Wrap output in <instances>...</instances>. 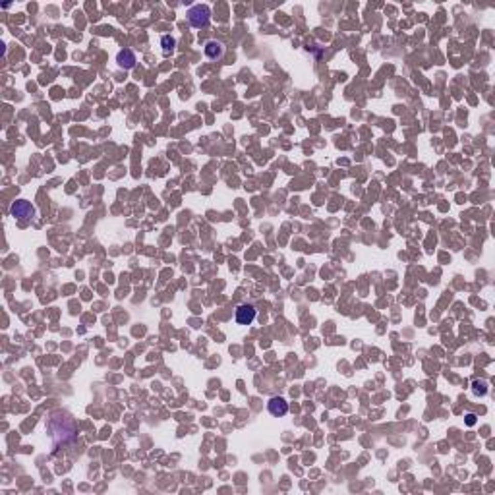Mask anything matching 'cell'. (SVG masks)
Returning a JSON list of instances; mask_svg holds the SVG:
<instances>
[{"label": "cell", "instance_id": "3", "mask_svg": "<svg viewBox=\"0 0 495 495\" xmlns=\"http://www.w3.org/2000/svg\"><path fill=\"white\" fill-rule=\"evenodd\" d=\"M255 319V308L250 304H244L236 310V323L240 325H250Z\"/></svg>", "mask_w": 495, "mask_h": 495}, {"label": "cell", "instance_id": "4", "mask_svg": "<svg viewBox=\"0 0 495 495\" xmlns=\"http://www.w3.org/2000/svg\"><path fill=\"white\" fill-rule=\"evenodd\" d=\"M267 408L273 416H285L288 412V402L283 397H273V399L267 402Z\"/></svg>", "mask_w": 495, "mask_h": 495}, {"label": "cell", "instance_id": "6", "mask_svg": "<svg viewBox=\"0 0 495 495\" xmlns=\"http://www.w3.org/2000/svg\"><path fill=\"white\" fill-rule=\"evenodd\" d=\"M223 51H225V47H223L221 43H217V41H209V43L205 45V54H207V58H211V60L221 58V56H223Z\"/></svg>", "mask_w": 495, "mask_h": 495}, {"label": "cell", "instance_id": "1", "mask_svg": "<svg viewBox=\"0 0 495 495\" xmlns=\"http://www.w3.org/2000/svg\"><path fill=\"white\" fill-rule=\"evenodd\" d=\"M209 17H211V10L203 4H198L188 10V19L193 27H205L209 24Z\"/></svg>", "mask_w": 495, "mask_h": 495}, {"label": "cell", "instance_id": "5", "mask_svg": "<svg viewBox=\"0 0 495 495\" xmlns=\"http://www.w3.org/2000/svg\"><path fill=\"white\" fill-rule=\"evenodd\" d=\"M116 62H118V66H120V68L132 70L134 66H136V62H138V60H136V54L126 49V51H120V52H118V56H116Z\"/></svg>", "mask_w": 495, "mask_h": 495}, {"label": "cell", "instance_id": "2", "mask_svg": "<svg viewBox=\"0 0 495 495\" xmlns=\"http://www.w3.org/2000/svg\"><path fill=\"white\" fill-rule=\"evenodd\" d=\"M10 213H12V217L19 219V221H29V219L35 217V207L29 203V201L19 200V201H14V203H12Z\"/></svg>", "mask_w": 495, "mask_h": 495}, {"label": "cell", "instance_id": "7", "mask_svg": "<svg viewBox=\"0 0 495 495\" xmlns=\"http://www.w3.org/2000/svg\"><path fill=\"white\" fill-rule=\"evenodd\" d=\"M161 43H163V51L168 54V52L174 51V45H176V41H174L173 37H168V35H165L163 39H161Z\"/></svg>", "mask_w": 495, "mask_h": 495}]
</instances>
